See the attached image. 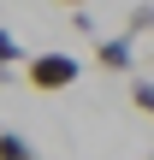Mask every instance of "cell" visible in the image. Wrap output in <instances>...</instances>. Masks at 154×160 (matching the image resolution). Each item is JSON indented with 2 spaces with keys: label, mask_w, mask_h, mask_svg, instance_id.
Segmentation results:
<instances>
[{
  "label": "cell",
  "mask_w": 154,
  "mask_h": 160,
  "mask_svg": "<svg viewBox=\"0 0 154 160\" xmlns=\"http://www.w3.org/2000/svg\"><path fill=\"white\" fill-rule=\"evenodd\" d=\"M83 77V65L71 59V53H36L30 65H24V83L30 89H42V95H53V89H71Z\"/></svg>",
  "instance_id": "1"
},
{
  "label": "cell",
  "mask_w": 154,
  "mask_h": 160,
  "mask_svg": "<svg viewBox=\"0 0 154 160\" xmlns=\"http://www.w3.org/2000/svg\"><path fill=\"white\" fill-rule=\"evenodd\" d=\"M137 36H107V42H95V65L101 71H131L137 65V48H131Z\"/></svg>",
  "instance_id": "2"
},
{
  "label": "cell",
  "mask_w": 154,
  "mask_h": 160,
  "mask_svg": "<svg viewBox=\"0 0 154 160\" xmlns=\"http://www.w3.org/2000/svg\"><path fill=\"white\" fill-rule=\"evenodd\" d=\"M18 59H24V48H18V36H12V30H0V83L12 77V65H18Z\"/></svg>",
  "instance_id": "3"
},
{
  "label": "cell",
  "mask_w": 154,
  "mask_h": 160,
  "mask_svg": "<svg viewBox=\"0 0 154 160\" xmlns=\"http://www.w3.org/2000/svg\"><path fill=\"white\" fill-rule=\"evenodd\" d=\"M0 160H36V148H30L18 131H0Z\"/></svg>",
  "instance_id": "4"
},
{
  "label": "cell",
  "mask_w": 154,
  "mask_h": 160,
  "mask_svg": "<svg viewBox=\"0 0 154 160\" xmlns=\"http://www.w3.org/2000/svg\"><path fill=\"white\" fill-rule=\"evenodd\" d=\"M154 30V6L142 0V6H131V18H125V36H148Z\"/></svg>",
  "instance_id": "5"
},
{
  "label": "cell",
  "mask_w": 154,
  "mask_h": 160,
  "mask_svg": "<svg viewBox=\"0 0 154 160\" xmlns=\"http://www.w3.org/2000/svg\"><path fill=\"white\" fill-rule=\"evenodd\" d=\"M131 101H137V113L154 119V83H148V77H131Z\"/></svg>",
  "instance_id": "6"
},
{
  "label": "cell",
  "mask_w": 154,
  "mask_h": 160,
  "mask_svg": "<svg viewBox=\"0 0 154 160\" xmlns=\"http://www.w3.org/2000/svg\"><path fill=\"white\" fill-rule=\"evenodd\" d=\"M71 30H77L83 42H95V12H89V6H77V12H71Z\"/></svg>",
  "instance_id": "7"
},
{
  "label": "cell",
  "mask_w": 154,
  "mask_h": 160,
  "mask_svg": "<svg viewBox=\"0 0 154 160\" xmlns=\"http://www.w3.org/2000/svg\"><path fill=\"white\" fill-rule=\"evenodd\" d=\"M59 6H65V12H77V6H89V0H59Z\"/></svg>",
  "instance_id": "8"
}]
</instances>
